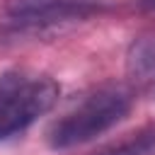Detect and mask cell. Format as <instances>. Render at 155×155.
Masks as SVG:
<instances>
[{
  "label": "cell",
  "mask_w": 155,
  "mask_h": 155,
  "mask_svg": "<svg viewBox=\"0 0 155 155\" xmlns=\"http://www.w3.org/2000/svg\"><path fill=\"white\" fill-rule=\"evenodd\" d=\"M114 10V0H7L5 19L15 34H48Z\"/></svg>",
  "instance_id": "3957f363"
},
{
  "label": "cell",
  "mask_w": 155,
  "mask_h": 155,
  "mask_svg": "<svg viewBox=\"0 0 155 155\" xmlns=\"http://www.w3.org/2000/svg\"><path fill=\"white\" fill-rule=\"evenodd\" d=\"M97 155H155V126L128 133L126 138L102 148Z\"/></svg>",
  "instance_id": "5b68a950"
},
{
  "label": "cell",
  "mask_w": 155,
  "mask_h": 155,
  "mask_svg": "<svg viewBox=\"0 0 155 155\" xmlns=\"http://www.w3.org/2000/svg\"><path fill=\"white\" fill-rule=\"evenodd\" d=\"M58 82L39 70L12 68L0 75V140L24 131L58 102Z\"/></svg>",
  "instance_id": "7a4b0ae2"
},
{
  "label": "cell",
  "mask_w": 155,
  "mask_h": 155,
  "mask_svg": "<svg viewBox=\"0 0 155 155\" xmlns=\"http://www.w3.org/2000/svg\"><path fill=\"white\" fill-rule=\"evenodd\" d=\"M133 97L121 85H102L63 111L46 131V143L53 150H70L94 140L114 128L131 111Z\"/></svg>",
  "instance_id": "6da1fadb"
},
{
  "label": "cell",
  "mask_w": 155,
  "mask_h": 155,
  "mask_svg": "<svg viewBox=\"0 0 155 155\" xmlns=\"http://www.w3.org/2000/svg\"><path fill=\"white\" fill-rule=\"evenodd\" d=\"M126 68L133 78H150L155 75V29L140 34L126 56Z\"/></svg>",
  "instance_id": "277c9868"
}]
</instances>
